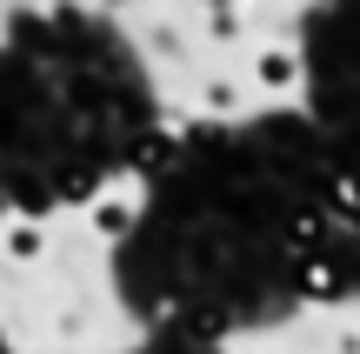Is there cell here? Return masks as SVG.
Returning <instances> with one entry per match:
<instances>
[{"label":"cell","mask_w":360,"mask_h":354,"mask_svg":"<svg viewBox=\"0 0 360 354\" xmlns=\"http://www.w3.org/2000/svg\"><path fill=\"white\" fill-rule=\"evenodd\" d=\"M134 227H141V201H134L127 187L87 201V234H94V241H107V248H114V241H127Z\"/></svg>","instance_id":"3"},{"label":"cell","mask_w":360,"mask_h":354,"mask_svg":"<svg viewBox=\"0 0 360 354\" xmlns=\"http://www.w3.org/2000/svg\"><path fill=\"white\" fill-rule=\"evenodd\" d=\"M294 288H300V301H347V288H354V274H347V248H340V261H334L327 248L300 254Z\"/></svg>","instance_id":"2"},{"label":"cell","mask_w":360,"mask_h":354,"mask_svg":"<svg viewBox=\"0 0 360 354\" xmlns=\"http://www.w3.org/2000/svg\"><path fill=\"white\" fill-rule=\"evenodd\" d=\"M134 174H141V181H174V174H180V141H174V134H141Z\"/></svg>","instance_id":"5"},{"label":"cell","mask_w":360,"mask_h":354,"mask_svg":"<svg viewBox=\"0 0 360 354\" xmlns=\"http://www.w3.org/2000/svg\"><path fill=\"white\" fill-rule=\"evenodd\" d=\"M200 107H207L214 120H227V114H240V107H247V87H240L233 74H207V80H200Z\"/></svg>","instance_id":"7"},{"label":"cell","mask_w":360,"mask_h":354,"mask_svg":"<svg viewBox=\"0 0 360 354\" xmlns=\"http://www.w3.org/2000/svg\"><path fill=\"white\" fill-rule=\"evenodd\" d=\"M207 34L233 40V34H240V13H233V7H214V13H207Z\"/></svg>","instance_id":"8"},{"label":"cell","mask_w":360,"mask_h":354,"mask_svg":"<svg viewBox=\"0 0 360 354\" xmlns=\"http://www.w3.org/2000/svg\"><path fill=\"white\" fill-rule=\"evenodd\" d=\"M327 234H334V221H327V208H321V201H300V208L287 214V241H294L300 254L327 248Z\"/></svg>","instance_id":"6"},{"label":"cell","mask_w":360,"mask_h":354,"mask_svg":"<svg viewBox=\"0 0 360 354\" xmlns=\"http://www.w3.org/2000/svg\"><path fill=\"white\" fill-rule=\"evenodd\" d=\"M0 254H7L13 267H34L40 254H47V227H40V214H20V221H0Z\"/></svg>","instance_id":"4"},{"label":"cell","mask_w":360,"mask_h":354,"mask_svg":"<svg viewBox=\"0 0 360 354\" xmlns=\"http://www.w3.org/2000/svg\"><path fill=\"white\" fill-rule=\"evenodd\" d=\"M247 80H254L260 94H274V101H294L300 80H307V67H300V47H287V40H267V47L247 53Z\"/></svg>","instance_id":"1"}]
</instances>
